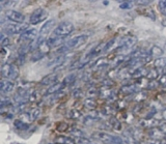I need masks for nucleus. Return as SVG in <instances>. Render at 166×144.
Masks as SVG:
<instances>
[{
	"label": "nucleus",
	"mask_w": 166,
	"mask_h": 144,
	"mask_svg": "<svg viewBox=\"0 0 166 144\" xmlns=\"http://www.w3.org/2000/svg\"><path fill=\"white\" fill-rule=\"evenodd\" d=\"M159 9L161 13L166 16V1H159Z\"/></svg>",
	"instance_id": "c756f323"
},
{
	"label": "nucleus",
	"mask_w": 166,
	"mask_h": 144,
	"mask_svg": "<svg viewBox=\"0 0 166 144\" xmlns=\"http://www.w3.org/2000/svg\"><path fill=\"white\" fill-rule=\"evenodd\" d=\"M48 17V13L46 9L44 8H38L35 11H33V13L30 15V18H29V21H30V24H38L41 22L45 21Z\"/></svg>",
	"instance_id": "20e7f679"
},
{
	"label": "nucleus",
	"mask_w": 166,
	"mask_h": 144,
	"mask_svg": "<svg viewBox=\"0 0 166 144\" xmlns=\"http://www.w3.org/2000/svg\"><path fill=\"white\" fill-rule=\"evenodd\" d=\"M36 38H38V31H36V29H28V30H26L25 32L21 34L20 41L32 43L33 41H35Z\"/></svg>",
	"instance_id": "0eeeda50"
},
{
	"label": "nucleus",
	"mask_w": 166,
	"mask_h": 144,
	"mask_svg": "<svg viewBox=\"0 0 166 144\" xmlns=\"http://www.w3.org/2000/svg\"><path fill=\"white\" fill-rule=\"evenodd\" d=\"M14 126H15V128L18 129V130H20V131H25L29 128L28 123H24V121H21V120H16L14 123Z\"/></svg>",
	"instance_id": "f3484780"
},
{
	"label": "nucleus",
	"mask_w": 166,
	"mask_h": 144,
	"mask_svg": "<svg viewBox=\"0 0 166 144\" xmlns=\"http://www.w3.org/2000/svg\"><path fill=\"white\" fill-rule=\"evenodd\" d=\"M58 79V76L57 74H50L46 77H44L41 81V84L42 85H51L52 86L53 84H55L56 80Z\"/></svg>",
	"instance_id": "9d476101"
},
{
	"label": "nucleus",
	"mask_w": 166,
	"mask_h": 144,
	"mask_svg": "<svg viewBox=\"0 0 166 144\" xmlns=\"http://www.w3.org/2000/svg\"><path fill=\"white\" fill-rule=\"evenodd\" d=\"M56 144H57V143H56Z\"/></svg>",
	"instance_id": "4c0bfd02"
},
{
	"label": "nucleus",
	"mask_w": 166,
	"mask_h": 144,
	"mask_svg": "<svg viewBox=\"0 0 166 144\" xmlns=\"http://www.w3.org/2000/svg\"><path fill=\"white\" fill-rule=\"evenodd\" d=\"M73 31H74V25L70 22H63L54 29V35L59 36V38H65L70 35Z\"/></svg>",
	"instance_id": "f257e3e1"
},
{
	"label": "nucleus",
	"mask_w": 166,
	"mask_h": 144,
	"mask_svg": "<svg viewBox=\"0 0 166 144\" xmlns=\"http://www.w3.org/2000/svg\"><path fill=\"white\" fill-rule=\"evenodd\" d=\"M154 64H155V69H164L166 67V59L163 57L158 58Z\"/></svg>",
	"instance_id": "aec40b11"
},
{
	"label": "nucleus",
	"mask_w": 166,
	"mask_h": 144,
	"mask_svg": "<svg viewBox=\"0 0 166 144\" xmlns=\"http://www.w3.org/2000/svg\"><path fill=\"white\" fill-rule=\"evenodd\" d=\"M26 30H28V24L26 23H17L6 25L4 31L7 34H22Z\"/></svg>",
	"instance_id": "7ed1b4c3"
},
{
	"label": "nucleus",
	"mask_w": 166,
	"mask_h": 144,
	"mask_svg": "<svg viewBox=\"0 0 166 144\" xmlns=\"http://www.w3.org/2000/svg\"><path fill=\"white\" fill-rule=\"evenodd\" d=\"M158 76H159V74H158V70L157 69H152L148 70V78L151 80H155L158 78Z\"/></svg>",
	"instance_id": "b1692460"
},
{
	"label": "nucleus",
	"mask_w": 166,
	"mask_h": 144,
	"mask_svg": "<svg viewBox=\"0 0 166 144\" xmlns=\"http://www.w3.org/2000/svg\"><path fill=\"white\" fill-rule=\"evenodd\" d=\"M5 17L7 20L16 22V23H24V21H25V16L23 14L19 13L17 11H12V9L6 11Z\"/></svg>",
	"instance_id": "423d86ee"
},
{
	"label": "nucleus",
	"mask_w": 166,
	"mask_h": 144,
	"mask_svg": "<svg viewBox=\"0 0 166 144\" xmlns=\"http://www.w3.org/2000/svg\"><path fill=\"white\" fill-rule=\"evenodd\" d=\"M162 135L163 134L161 133L160 130H156V129H154L150 132V136L152 137V139H163L162 138Z\"/></svg>",
	"instance_id": "412c9836"
},
{
	"label": "nucleus",
	"mask_w": 166,
	"mask_h": 144,
	"mask_svg": "<svg viewBox=\"0 0 166 144\" xmlns=\"http://www.w3.org/2000/svg\"><path fill=\"white\" fill-rule=\"evenodd\" d=\"M63 87H65V85H63V83H55V84H53L52 86H50L49 88L47 89V91H46V94H54L56 92L60 91Z\"/></svg>",
	"instance_id": "f8f14e48"
},
{
	"label": "nucleus",
	"mask_w": 166,
	"mask_h": 144,
	"mask_svg": "<svg viewBox=\"0 0 166 144\" xmlns=\"http://www.w3.org/2000/svg\"><path fill=\"white\" fill-rule=\"evenodd\" d=\"M43 54H42L41 52H35V53H33V55H32V58L31 59L33 60V61H36V60H38V59H41V58H43Z\"/></svg>",
	"instance_id": "473e14b6"
},
{
	"label": "nucleus",
	"mask_w": 166,
	"mask_h": 144,
	"mask_svg": "<svg viewBox=\"0 0 166 144\" xmlns=\"http://www.w3.org/2000/svg\"><path fill=\"white\" fill-rule=\"evenodd\" d=\"M1 74L2 77L8 79H15L18 77L19 70L15 64H9V63H4L1 67Z\"/></svg>",
	"instance_id": "f03ea898"
},
{
	"label": "nucleus",
	"mask_w": 166,
	"mask_h": 144,
	"mask_svg": "<svg viewBox=\"0 0 166 144\" xmlns=\"http://www.w3.org/2000/svg\"><path fill=\"white\" fill-rule=\"evenodd\" d=\"M1 46L2 47H4V46H7V45H9V38H6V36H4L3 34L1 35Z\"/></svg>",
	"instance_id": "2f4dec72"
},
{
	"label": "nucleus",
	"mask_w": 166,
	"mask_h": 144,
	"mask_svg": "<svg viewBox=\"0 0 166 144\" xmlns=\"http://www.w3.org/2000/svg\"><path fill=\"white\" fill-rule=\"evenodd\" d=\"M162 117H163V118H164L165 120H166V109L164 110V111H163V113H162Z\"/></svg>",
	"instance_id": "c9c22d12"
},
{
	"label": "nucleus",
	"mask_w": 166,
	"mask_h": 144,
	"mask_svg": "<svg viewBox=\"0 0 166 144\" xmlns=\"http://www.w3.org/2000/svg\"><path fill=\"white\" fill-rule=\"evenodd\" d=\"M159 130L161 131V133H162L163 135H166V123L160 124V126H159Z\"/></svg>",
	"instance_id": "72a5a7b5"
},
{
	"label": "nucleus",
	"mask_w": 166,
	"mask_h": 144,
	"mask_svg": "<svg viewBox=\"0 0 166 144\" xmlns=\"http://www.w3.org/2000/svg\"><path fill=\"white\" fill-rule=\"evenodd\" d=\"M75 80H76V74H69L67 76V77L63 79V85H71L72 83L75 82Z\"/></svg>",
	"instance_id": "6ab92c4d"
},
{
	"label": "nucleus",
	"mask_w": 166,
	"mask_h": 144,
	"mask_svg": "<svg viewBox=\"0 0 166 144\" xmlns=\"http://www.w3.org/2000/svg\"><path fill=\"white\" fill-rule=\"evenodd\" d=\"M62 41H63V38H59V36L54 35V36H52V38H49L48 43L51 47H53V46H56V45H58V44H60Z\"/></svg>",
	"instance_id": "a211bd4d"
},
{
	"label": "nucleus",
	"mask_w": 166,
	"mask_h": 144,
	"mask_svg": "<svg viewBox=\"0 0 166 144\" xmlns=\"http://www.w3.org/2000/svg\"><path fill=\"white\" fill-rule=\"evenodd\" d=\"M136 3L141 4V5H145V4H150V3H151V1H137Z\"/></svg>",
	"instance_id": "f704fd0d"
},
{
	"label": "nucleus",
	"mask_w": 166,
	"mask_h": 144,
	"mask_svg": "<svg viewBox=\"0 0 166 144\" xmlns=\"http://www.w3.org/2000/svg\"><path fill=\"white\" fill-rule=\"evenodd\" d=\"M163 74H164V75L166 76V67H164V69H163Z\"/></svg>",
	"instance_id": "e433bc0d"
},
{
	"label": "nucleus",
	"mask_w": 166,
	"mask_h": 144,
	"mask_svg": "<svg viewBox=\"0 0 166 144\" xmlns=\"http://www.w3.org/2000/svg\"><path fill=\"white\" fill-rule=\"evenodd\" d=\"M74 144H95L91 140L85 138V137H75L72 140Z\"/></svg>",
	"instance_id": "dca6fc26"
},
{
	"label": "nucleus",
	"mask_w": 166,
	"mask_h": 144,
	"mask_svg": "<svg viewBox=\"0 0 166 144\" xmlns=\"http://www.w3.org/2000/svg\"><path fill=\"white\" fill-rule=\"evenodd\" d=\"M55 23H56L55 20H50L46 22L41 28V34H47V33L50 32V31L52 30V28L55 26Z\"/></svg>",
	"instance_id": "9b49d317"
},
{
	"label": "nucleus",
	"mask_w": 166,
	"mask_h": 144,
	"mask_svg": "<svg viewBox=\"0 0 166 144\" xmlns=\"http://www.w3.org/2000/svg\"><path fill=\"white\" fill-rule=\"evenodd\" d=\"M69 117L70 118H72V119H77V118H79L80 117V113L77 111V110H72V111L70 112V114H69Z\"/></svg>",
	"instance_id": "7c9ffc66"
},
{
	"label": "nucleus",
	"mask_w": 166,
	"mask_h": 144,
	"mask_svg": "<svg viewBox=\"0 0 166 144\" xmlns=\"http://www.w3.org/2000/svg\"><path fill=\"white\" fill-rule=\"evenodd\" d=\"M121 9H131L133 7V2L132 1H125L121 3Z\"/></svg>",
	"instance_id": "cd10ccee"
},
{
	"label": "nucleus",
	"mask_w": 166,
	"mask_h": 144,
	"mask_svg": "<svg viewBox=\"0 0 166 144\" xmlns=\"http://www.w3.org/2000/svg\"><path fill=\"white\" fill-rule=\"evenodd\" d=\"M50 49H51V46L49 45L48 41H44L40 45V47H38V52H41L43 55H46L47 53L50 52Z\"/></svg>",
	"instance_id": "2eb2a0df"
},
{
	"label": "nucleus",
	"mask_w": 166,
	"mask_h": 144,
	"mask_svg": "<svg viewBox=\"0 0 166 144\" xmlns=\"http://www.w3.org/2000/svg\"><path fill=\"white\" fill-rule=\"evenodd\" d=\"M110 124L113 126V129H116V130H121V123H119L115 117H112V118L110 119Z\"/></svg>",
	"instance_id": "393cba45"
},
{
	"label": "nucleus",
	"mask_w": 166,
	"mask_h": 144,
	"mask_svg": "<svg viewBox=\"0 0 166 144\" xmlns=\"http://www.w3.org/2000/svg\"><path fill=\"white\" fill-rule=\"evenodd\" d=\"M148 144H166V140L164 139H151Z\"/></svg>",
	"instance_id": "c85d7f7f"
},
{
	"label": "nucleus",
	"mask_w": 166,
	"mask_h": 144,
	"mask_svg": "<svg viewBox=\"0 0 166 144\" xmlns=\"http://www.w3.org/2000/svg\"><path fill=\"white\" fill-rule=\"evenodd\" d=\"M137 43V40L134 36H126V38H121V47L124 49H130L133 46L136 45Z\"/></svg>",
	"instance_id": "6e6552de"
},
{
	"label": "nucleus",
	"mask_w": 166,
	"mask_h": 144,
	"mask_svg": "<svg viewBox=\"0 0 166 144\" xmlns=\"http://www.w3.org/2000/svg\"><path fill=\"white\" fill-rule=\"evenodd\" d=\"M95 65H96V67H103L108 65V61H107V59H105V58H101V59H99L95 63Z\"/></svg>",
	"instance_id": "bb28decb"
},
{
	"label": "nucleus",
	"mask_w": 166,
	"mask_h": 144,
	"mask_svg": "<svg viewBox=\"0 0 166 144\" xmlns=\"http://www.w3.org/2000/svg\"><path fill=\"white\" fill-rule=\"evenodd\" d=\"M40 114H41V110L40 109H38V108L33 109L32 111H31V113H30V119H31V120H35Z\"/></svg>",
	"instance_id": "a878e982"
},
{
	"label": "nucleus",
	"mask_w": 166,
	"mask_h": 144,
	"mask_svg": "<svg viewBox=\"0 0 166 144\" xmlns=\"http://www.w3.org/2000/svg\"><path fill=\"white\" fill-rule=\"evenodd\" d=\"M84 105H85V107H87V108H89V109H95L97 106V103L94 99H86L84 101Z\"/></svg>",
	"instance_id": "4be33fe9"
},
{
	"label": "nucleus",
	"mask_w": 166,
	"mask_h": 144,
	"mask_svg": "<svg viewBox=\"0 0 166 144\" xmlns=\"http://www.w3.org/2000/svg\"><path fill=\"white\" fill-rule=\"evenodd\" d=\"M15 88L14 82L11 80H2L1 81V93L2 94H7L12 92Z\"/></svg>",
	"instance_id": "1a4fd4ad"
},
{
	"label": "nucleus",
	"mask_w": 166,
	"mask_h": 144,
	"mask_svg": "<svg viewBox=\"0 0 166 144\" xmlns=\"http://www.w3.org/2000/svg\"><path fill=\"white\" fill-rule=\"evenodd\" d=\"M148 70H146L144 67H140L133 70L132 76L135 78H139V77H143V76H148Z\"/></svg>",
	"instance_id": "4468645a"
},
{
	"label": "nucleus",
	"mask_w": 166,
	"mask_h": 144,
	"mask_svg": "<svg viewBox=\"0 0 166 144\" xmlns=\"http://www.w3.org/2000/svg\"><path fill=\"white\" fill-rule=\"evenodd\" d=\"M163 50L161 49L159 46H153L152 48H151L150 50V56H152V57H155V58H161V56L163 55Z\"/></svg>",
	"instance_id": "ddd939ff"
},
{
	"label": "nucleus",
	"mask_w": 166,
	"mask_h": 144,
	"mask_svg": "<svg viewBox=\"0 0 166 144\" xmlns=\"http://www.w3.org/2000/svg\"><path fill=\"white\" fill-rule=\"evenodd\" d=\"M87 38H88V36H87L86 34L77 35V36H75V38H71V40L67 41V43H65V45L67 46L69 49L78 48V47H80L81 45H83V44L87 41Z\"/></svg>",
	"instance_id": "39448f33"
},
{
	"label": "nucleus",
	"mask_w": 166,
	"mask_h": 144,
	"mask_svg": "<svg viewBox=\"0 0 166 144\" xmlns=\"http://www.w3.org/2000/svg\"><path fill=\"white\" fill-rule=\"evenodd\" d=\"M134 91H135V87L133 85H126V86L121 88V92H124L125 94H131Z\"/></svg>",
	"instance_id": "5701e85b"
}]
</instances>
